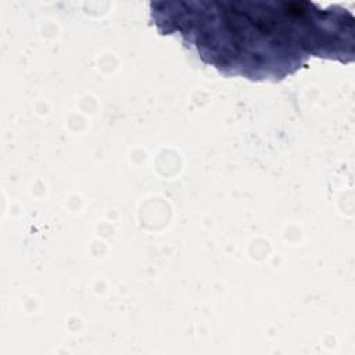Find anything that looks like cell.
Segmentation results:
<instances>
[{"label": "cell", "mask_w": 355, "mask_h": 355, "mask_svg": "<svg viewBox=\"0 0 355 355\" xmlns=\"http://www.w3.org/2000/svg\"><path fill=\"white\" fill-rule=\"evenodd\" d=\"M212 10L154 11L164 35L179 32L200 58L225 75L280 80L309 57L354 60L352 15L311 3H209Z\"/></svg>", "instance_id": "cell-1"}]
</instances>
